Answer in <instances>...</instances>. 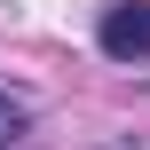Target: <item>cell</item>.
Instances as JSON below:
<instances>
[{"instance_id": "cell-2", "label": "cell", "mask_w": 150, "mask_h": 150, "mask_svg": "<svg viewBox=\"0 0 150 150\" xmlns=\"http://www.w3.org/2000/svg\"><path fill=\"white\" fill-rule=\"evenodd\" d=\"M24 127H32V103H24V95H8V87H0V150L16 142V134H24Z\"/></svg>"}, {"instance_id": "cell-1", "label": "cell", "mask_w": 150, "mask_h": 150, "mask_svg": "<svg viewBox=\"0 0 150 150\" xmlns=\"http://www.w3.org/2000/svg\"><path fill=\"white\" fill-rule=\"evenodd\" d=\"M95 40H103L111 63H142V55H150V0H119V8H103Z\"/></svg>"}]
</instances>
